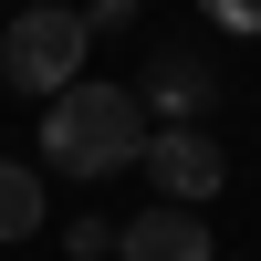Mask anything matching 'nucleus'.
I'll return each instance as SVG.
<instances>
[{"mask_svg": "<svg viewBox=\"0 0 261 261\" xmlns=\"http://www.w3.org/2000/svg\"><path fill=\"white\" fill-rule=\"evenodd\" d=\"M146 105H136V84H94L84 73L73 94H53L42 105V167H63V178H115V167H136L146 157Z\"/></svg>", "mask_w": 261, "mask_h": 261, "instance_id": "1", "label": "nucleus"}, {"mask_svg": "<svg viewBox=\"0 0 261 261\" xmlns=\"http://www.w3.org/2000/svg\"><path fill=\"white\" fill-rule=\"evenodd\" d=\"M84 53H94V21L63 11V0H42V11L0 21V84H21V94H73L84 84Z\"/></svg>", "mask_w": 261, "mask_h": 261, "instance_id": "2", "label": "nucleus"}, {"mask_svg": "<svg viewBox=\"0 0 261 261\" xmlns=\"http://www.w3.org/2000/svg\"><path fill=\"white\" fill-rule=\"evenodd\" d=\"M136 167L157 178L167 209H209V199H220V178H230V157H220V136H209V125H157Z\"/></svg>", "mask_w": 261, "mask_h": 261, "instance_id": "3", "label": "nucleus"}, {"mask_svg": "<svg viewBox=\"0 0 261 261\" xmlns=\"http://www.w3.org/2000/svg\"><path fill=\"white\" fill-rule=\"evenodd\" d=\"M136 105H146V125H209L220 115V63L209 53H157L136 73Z\"/></svg>", "mask_w": 261, "mask_h": 261, "instance_id": "4", "label": "nucleus"}, {"mask_svg": "<svg viewBox=\"0 0 261 261\" xmlns=\"http://www.w3.org/2000/svg\"><path fill=\"white\" fill-rule=\"evenodd\" d=\"M209 251H220V241H209V220H199V209H136V220H125L115 230V261H209Z\"/></svg>", "mask_w": 261, "mask_h": 261, "instance_id": "5", "label": "nucleus"}, {"mask_svg": "<svg viewBox=\"0 0 261 261\" xmlns=\"http://www.w3.org/2000/svg\"><path fill=\"white\" fill-rule=\"evenodd\" d=\"M42 230V167L0 157V241H32Z\"/></svg>", "mask_w": 261, "mask_h": 261, "instance_id": "6", "label": "nucleus"}, {"mask_svg": "<svg viewBox=\"0 0 261 261\" xmlns=\"http://www.w3.org/2000/svg\"><path fill=\"white\" fill-rule=\"evenodd\" d=\"M63 251H73V261H105V251H115V220H94V209H84V220L63 230Z\"/></svg>", "mask_w": 261, "mask_h": 261, "instance_id": "7", "label": "nucleus"}]
</instances>
